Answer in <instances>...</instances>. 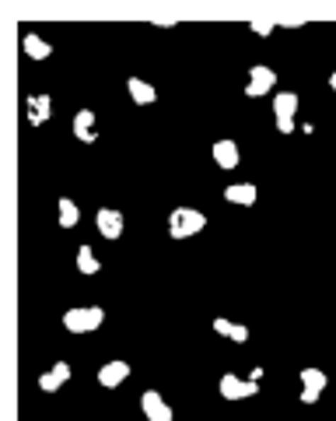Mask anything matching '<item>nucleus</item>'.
Here are the masks:
<instances>
[{"label": "nucleus", "mask_w": 336, "mask_h": 421, "mask_svg": "<svg viewBox=\"0 0 336 421\" xmlns=\"http://www.w3.org/2000/svg\"><path fill=\"white\" fill-rule=\"evenodd\" d=\"M203 225H207V218H203L200 211H193V207H175L172 218H168V236H172V239H189V236H196Z\"/></svg>", "instance_id": "obj_1"}, {"label": "nucleus", "mask_w": 336, "mask_h": 421, "mask_svg": "<svg viewBox=\"0 0 336 421\" xmlns=\"http://www.w3.org/2000/svg\"><path fill=\"white\" fill-rule=\"evenodd\" d=\"M102 319H106V309H99V305L67 309V312H63V327H67L70 334H91V330L102 327Z\"/></svg>", "instance_id": "obj_2"}, {"label": "nucleus", "mask_w": 336, "mask_h": 421, "mask_svg": "<svg viewBox=\"0 0 336 421\" xmlns=\"http://www.w3.org/2000/svg\"><path fill=\"white\" fill-rule=\"evenodd\" d=\"M218 390H221V397H228V400H245V397L259 393V379H252V376H249V379H238V376L224 372Z\"/></svg>", "instance_id": "obj_3"}, {"label": "nucleus", "mask_w": 336, "mask_h": 421, "mask_svg": "<svg viewBox=\"0 0 336 421\" xmlns=\"http://www.w3.org/2000/svg\"><path fill=\"white\" fill-rule=\"evenodd\" d=\"M326 390V372L323 368H301V404H315Z\"/></svg>", "instance_id": "obj_4"}, {"label": "nucleus", "mask_w": 336, "mask_h": 421, "mask_svg": "<svg viewBox=\"0 0 336 421\" xmlns=\"http://www.w3.org/2000/svg\"><path fill=\"white\" fill-rule=\"evenodd\" d=\"M274 81H277V74H274L270 67H263V63H256V67L249 70V84H245V95H252V99H259V95H267V92L274 88Z\"/></svg>", "instance_id": "obj_5"}, {"label": "nucleus", "mask_w": 336, "mask_h": 421, "mask_svg": "<svg viewBox=\"0 0 336 421\" xmlns=\"http://www.w3.org/2000/svg\"><path fill=\"white\" fill-rule=\"evenodd\" d=\"M140 408H144V418L147 421H172V408L165 404V397L158 390H144Z\"/></svg>", "instance_id": "obj_6"}, {"label": "nucleus", "mask_w": 336, "mask_h": 421, "mask_svg": "<svg viewBox=\"0 0 336 421\" xmlns=\"http://www.w3.org/2000/svg\"><path fill=\"white\" fill-rule=\"evenodd\" d=\"M25 113H28L32 126H43V123H50V116H53V99L50 95H28L25 99Z\"/></svg>", "instance_id": "obj_7"}, {"label": "nucleus", "mask_w": 336, "mask_h": 421, "mask_svg": "<svg viewBox=\"0 0 336 421\" xmlns=\"http://www.w3.org/2000/svg\"><path fill=\"white\" fill-rule=\"evenodd\" d=\"M123 229H126L123 211H112V207H102V211H99V232H102V239H119Z\"/></svg>", "instance_id": "obj_8"}, {"label": "nucleus", "mask_w": 336, "mask_h": 421, "mask_svg": "<svg viewBox=\"0 0 336 421\" xmlns=\"http://www.w3.org/2000/svg\"><path fill=\"white\" fill-rule=\"evenodd\" d=\"M126 376H130V365H126V361H109V365H102V368H99V383H102L106 390L123 386V383H126Z\"/></svg>", "instance_id": "obj_9"}, {"label": "nucleus", "mask_w": 336, "mask_h": 421, "mask_svg": "<svg viewBox=\"0 0 336 421\" xmlns=\"http://www.w3.org/2000/svg\"><path fill=\"white\" fill-rule=\"evenodd\" d=\"M67 379H70V365H67V361H56L50 372H43V376H39V386H43L46 393H56Z\"/></svg>", "instance_id": "obj_10"}, {"label": "nucleus", "mask_w": 336, "mask_h": 421, "mask_svg": "<svg viewBox=\"0 0 336 421\" xmlns=\"http://www.w3.org/2000/svg\"><path fill=\"white\" fill-rule=\"evenodd\" d=\"M224 200L228 204H238V207L256 204V182H235V186H228L224 190Z\"/></svg>", "instance_id": "obj_11"}, {"label": "nucleus", "mask_w": 336, "mask_h": 421, "mask_svg": "<svg viewBox=\"0 0 336 421\" xmlns=\"http://www.w3.org/2000/svg\"><path fill=\"white\" fill-rule=\"evenodd\" d=\"M126 88H130V99H133L137 106H151V102H158L155 84H147V81H140V77H130V81H126Z\"/></svg>", "instance_id": "obj_12"}, {"label": "nucleus", "mask_w": 336, "mask_h": 421, "mask_svg": "<svg viewBox=\"0 0 336 421\" xmlns=\"http://www.w3.org/2000/svg\"><path fill=\"white\" fill-rule=\"evenodd\" d=\"M74 137L77 141H95L99 133H95V113L91 109H81L77 116H74Z\"/></svg>", "instance_id": "obj_13"}, {"label": "nucleus", "mask_w": 336, "mask_h": 421, "mask_svg": "<svg viewBox=\"0 0 336 421\" xmlns=\"http://www.w3.org/2000/svg\"><path fill=\"white\" fill-rule=\"evenodd\" d=\"M214 330H218L221 337H231L235 344H245V341H249V327H242V323H231V319H224V316H218V319H214Z\"/></svg>", "instance_id": "obj_14"}, {"label": "nucleus", "mask_w": 336, "mask_h": 421, "mask_svg": "<svg viewBox=\"0 0 336 421\" xmlns=\"http://www.w3.org/2000/svg\"><path fill=\"white\" fill-rule=\"evenodd\" d=\"M214 162H218L221 169H235V165H238V144H235V141H218V144H214Z\"/></svg>", "instance_id": "obj_15"}, {"label": "nucleus", "mask_w": 336, "mask_h": 421, "mask_svg": "<svg viewBox=\"0 0 336 421\" xmlns=\"http://www.w3.org/2000/svg\"><path fill=\"white\" fill-rule=\"evenodd\" d=\"M294 109H298V95L294 92H280L274 99V113H277V123L294 120Z\"/></svg>", "instance_id": "obj_16"}, {"label": "nucleus", "mask_w": 336, "mask_h": 421, "mask_svg": "<svg viewBox=\"0 0 336 421\" xmlns=\"http://www.w3.org/2000/svg\"><path fill=\"white\" fill-rule=\"evenodd\" d=\"M21 50L32 57V60H46L50 53H53V46L46 43V39H39V35H25V43H21Z\"/></svg>", "instance_id": "obj_17"}, {"label": "nucleus", "mask_w": 336, "mask_h": 421, "mask_svg": "<svg viewBox=\"0 0 336 421\" xmlns=\"http://www.w3.org/2000/svg\"><path fill=\"white\" fill-rule=\"evenodd\" d=\"M77 218H81L77 204H74L70 197H60V225H63V229H74V225H77Z\"/></svg>", "instance_id": "obj_18"}, {"label": "nucleus", "mask_w": 336, "mask_h": 421, "mask_svg": "<svg viewBox=\"0 0 336 421\" xmlns=\"http://www.w3.org/2000/svg\"><path fill=\"white\" fill-rule=\"evenodd\" d=\"M77 270H81V274H99V270H102V267H99V256H95L88 246L77 249Z\"/></svg>", "instance_id": "obj_19"}, {"label": "nucleus", "mask_w": 336, "mask_h": 421, "mask_svg": "<svg viewBox=\"0 0 336 421\" xmlns=\"http://www.w3.org/2000/svg\"><path fill=\"white\" fill-rule=\"evenodd\" d=\"M252 32H256V35H270V32H274V21H270V18H259V21H252Z\"/></svg>", "instance_id": "obj_20"}, {"label": "nucleus", "mask_w": 336, "mask_h": 421, "mask_svg": "<svg viewBox=\"0 0 336 421\" xmlns=\"http://www.w3.org/2000/svg\"><path fill=\"white\" fill-rule=\"evenodd\" d=\"M330 88H333V92H336V70H333V74H330Z\"/></svg>", "instance_id": "obj_21"}]
</instances>
